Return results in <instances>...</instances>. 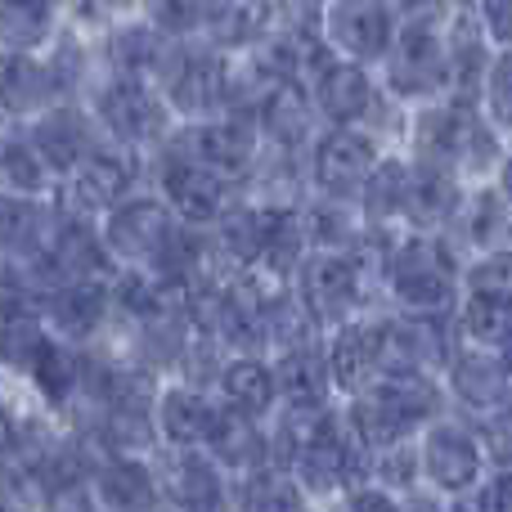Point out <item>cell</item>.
<instances>
[{"mask_svg":"<svg viewBox=\"0 0 512 512\" xmlns=\"http://www.w3.org/2000/svg\"><path fill=\"white\" fill-rule=\"evenodd\" d=\"M113 59L122 68V77L153 81L162 72V63H167V32H158L153 23L122 27L113 41Z\"/></svg>","mask_w":512,"mask_h":512,"instance_id":"obj_36","label":"cell"},{"mask_svg":"<svg viewBox=\"0 0 512 512\" xmlns=\"http://www.w3.org/2000/svg\"><path fill=\"white\" fill-rule=\"evenodd\" d=\"M207 9H212V0H144V18L167 36L198 32L207 23Z\"/></svg>","mask_w":512,"mask_h":512,"instance_id":"obj_41","label":"cell"},{"mask_svg":"<svg viewBox=\"0 0 512 512\" xmlns=\"http://www.w3.org/2000/svg\"><path fill=\"white\" fill-rule=\"evenodd\" d=\"M463 207V189L459 176L432 162H414L405 176V198H400V221H409L414 230H445Z\"/></svg>","mask_w":512,"mask_h":512,"instance_id":"obj_17","label":"cell"},{"mask_svg":"<svg viewBox=\"0 0 512 512\" xmlns=\"http://www.w3.org/2000/svg\"><path fill=\"white\" fill-rule=\"evenodd\" d=\"M459 333L472 346H486V351H508L512 337V306L508 297H486V292H468L459 315Z\"/></svg>","mask_w":512,"mask_h":512,"instance_id":"obj_35","label":"cell"},{"mask_svg":"<svg viewBox=\"0 0 512 512\" xmlns=\"http://www.w3.org/2000/svg\"><path fill=\"white\" fill-rule=\"evenodd\" d=\"M225 68L230 63L221 54H189V59H180L167 81V104L185 122H203V117L225 113Z\"/></svg>","mask_w":512,"mask_h":512,"instance_id":"obj_19","label":"cell"},{"mask_svg":"<svg viewBox=\"0 0 512 512\" xmlns=\"http://www.w3.org/2000/svg\"><path fill=\"white\" fill-rule=\"evenodd\" d=\"M203 445L221 468H234V472H252L270 459V436L256 427L252 414H243V409H234V405L212 409Z\"/></svg>","mask_w":512,"mask_h":512,"instance_id":"obj_22","label":"cell"},{"mask_svg":"<svg viewBox=\"0 0 512 512\" xmlns=\"http://www.w3.org/2000/svg\"><path fill=\"white\" fill-rule=\"evenodd\" d=\"M108 288L104 279H59L41 297V315L59 337H90L104 324Z\"/></svg>","mask_w":512,"mask_h":512,"instance_id":"obj_23","label":"cell"},{"mask_svg":"<svg viewBox=\"0 0 512 512\" xmlns=\"http://www.w3.org/2000/svg\"><path fill=\"white\" fill-rule=\"evenodd\" d=\"M405 176H409V162H400V158H382V162H373L369 180H364V189H360V198H364V216H369L373 230H387L391 221H400Z\"/></svg>","mask_w":512,"mask_h":512,"instance_id":"obj_37","label":"cell"},{"mask_svg":"<svg viewBox=\"0 0 512 512\" xmlns=\"http://www.w3.org/2000/svg\"><path fill=\"white\" fill-rule=\"evenodd\" d=\"M41 342H45L41 310H32V301H27L23 292L5 288L0 292V364H18V369H27V360L36 355Z\"/></svg>","mask_w":512,"mask_h":512,"instance_id":"obj_27","label":"cell"},{"mask_svg":"<svg viewBox=\"0 0 512 512\" xmlns=\"http://www.w3.org/2000/svg\"><path fill=\"white\" fill-rule=\"evenodd\" d=\"M292 477L301 490H315V495H333L346 486V418L337 414H319V423L306 432V441L292 454Z\"/></svg>","mask_w":512,"mask_h":512,"instance_id":"obj_15","label":"cell"},{"mask_svg":"<svg viewBox=\"0 0 512 512\" xmlns=\"http://www.w3.org/2000/svg\"><path fill=\"white\" fill-rule=\"evenodd\" d=\"M333 342H328V387L337 391H360L373 373L382 369V324H333Z\"/></svg>","mask_w":512,"mask_h":512,"instance_id":"obj_20","label":"cell"},{"mask_svg":"<svg viewBox=\"0 0 512 512\" xmlns=\"http://www.w3.org/2000/svg\"><path fill=\"white\" fill-rule=\"evenodd\" d=\"M41 256L59 279H108V274H113V256H108L104 239H99L86 221H63L59 230L45 239Z\"/></svg>","mask_w":512,"mask_h":512,"instance_id":"obj_25","label":"cell"},{"mask_svg":"<svg viewBox=\"0 0 512 512\" xmlns=\"http://www.w3.org/2000/svg\"><path fill=\"white\" fill-rule=\"evenodd\" d=\"M450 387L463 405L481 409H504L508 405V364L504 351H486V346H472V351H450Z\"/></svg>","mask_w":512,"mask_h":512,"instance_id":"obj_21","label":"cell"},{"mask_svg":"<svg viewBox=\"0 0 512 512\" xmlns=\"http://www.w3.org/2000/svg\"><path fill=\"white\" fill-rule=\"evenodd\" d=\"M382 270H387L391 292L405 310H450L459 274H454V256L445 239L427 230L409 234L382 256Z\"/></svg>","mask_w":512,"mask_h":512,"instance_id":"obj_5","label":"cell"},{"mask_svg":"<svg viewBox=\"0 0 512 512\" xmlns=\"http://www.w3.org/2000/svg\"><path fill=\"white\" fill-rule=\"evenodd\" d=\"M72 198H77L81 212H95V207H113L122 203L135 189V176H140V158L131 153L126 140H104L90 144L77 162H72Z\"/></svg>","mask_w":512,"mask_h":512,"instance_id":"obj_11","label":"cell"},{"mask_svg":"<svg viewBox=\"0 0 512 512\" xmlns=\"http://www.w3.org/2000/svg\"><path fill=\"white\" fill-rule=\"evenodd\" d=\"M162 203L185 225H212L216 216H221V207L230 203V180L216 176L203 162L176 153V158H167V167H162Z\"/></svg>","mask_w":512,"mask_h":512,"instance_id":"obj_13","label":"cell"},{"mask_svg":"<svg viewBox=\"0 0 512 512\" xmlns=\"http://www.w3.org/2000/svg\"><path fill=\"white\" fill-rule=\"evenodd\" d=\"M504 225H508V203H504L499 189H490V194H481V203H477V216H472L468 239L477 243V248L504 243Z\"/></svg>","mask_w":512,"mask_h":512,"instance_id":"obj_44","label":"cell"},{"mask_svg":"<svg viewBox=\"0 0 512 512\" xmlns=\"http://www.w3.org/2000/svg\"><path fill=\"white\" fill-rule=\"evenodd\" d=\"M0 180L14 198H32L50 185V167L41 162V153L27 144V135L0 144Z\"/></svg>","mask_w":512,"mask_h":512,"instance_id":"obj_38","label":"cell"},{"mask_svg":"<svg viewBox=\"0 0 512 512\" xmlns=\"http://www.w3.org/2000/svg\"><path fill=\"white\" fill-rule=\"evenodd\" d=\"M418 162H432L445 171H490L504 158V135L486 126V117L472 108V99H450L418 117L414 126Z\"/></svg>","mask_w":512,"mask_h":512,"instance_id":"obj_3","label":"cell"},{"mask_svg":"<svg viewBox=\"0 0 512 512\" xmlns=\"http://www.w3.org/2000/svg\"><path fill=\"white\" fill-rule=\"evenodd\" d=\"M274 373V400L283 405H324L328 400V373L310 346H288L279 364H270Z\"/></svg>","mask_w":512,"mask_h":512,"instance_id":"obj_29","label":"cell"},{"mask_svg":"<svg viewBox=\"0 0 512 512\" xmlns=\"http://www.w3.org/2000/svg\"><path fill=\"white\" fill-rule=\"evenodd\" d=\"M95 486V504L99 508H153L158 504V481L144 463H135L131 454H117L113 463L99 468Z\"/></svg>","mask_w":512,"mask_h":512,"instance_id":"obj_28","label":"cell"},{"mask_svg":"<svg viewBox=\"0 0 512 512\" xmlns=\"http://www.w3.org/2000/svg\"><path fill=\"white\" fill-rule=\"evenodd\" d=\"M27 144L41 153V162L50 167V176H68L72 162L90 149V122L77 108H41L27 131Z\"/></svg>","mask_w":512,"mask_h":512,"instance_id":"obj_24","label":"cell"},{"mask_svg":"<svg viewBox=\"0 0 512 512\" xmlns=\"http://www.w3.org/2000/svg\"><path fill=\"white\" fill-rule=\"evenodd\" d=\"M27 373H32V382L41 387V396L50 400V405H68L81 391V355L50 333H45V342L36 346V355L27 360Z\"/></svg>","mask_w":512,"mask_h":512,"instance_id":"obj_31","label":"cell"},{"mask_svg":"<svg viewBox=\"0 0 512 512\" xmlns=\"http://www.w3.org/2000/svg\"><path fill=\"white\" fill-rule=\"evenodd\" d=\"M306 504V490L288 477V468H252V477L243 481V508H256V512H292Z\"/></svg>","mask_w":512,"mask_h":512,"instance_id":"obj_40","label":"cell"},{"mask_svg":"<svg viewBox=\"0 0 512 512\" xmlns=\"http://www.w3.org/2000/svg\"><path fill=\"white\" fill-rule=\"evenodd\" d=\"M207 423H212V405L203 400V391H194V387H167L158 396L153 427L162 432V441H167V445H203Z\"/></svg>","mask_w":512,"mask_h":512,"instance_id":"obj_30","label":"cell"},{"mask_svg":"<svg viewBox=\"0 0 512 512\" xmlns=\"http://www.w3.org/2000/svg\"><path fill=\"white\" fill-rule=\"evenodd\" d=\"M445 5H427L409 14L405 27H396L387 59V81L400 99H423L450 86V59H445Z\"/></svg>","mask_w":512,"mask_h":512,"instance_id":"obj_4","label":"cell"},{"mask_svg":"<svg viewBox=\"0 0 512 512\" xmlns=\"http://www.w3.org/2000/svg\"><path fill=\"white\" fill-rule=\"evenodd\" d=\"M185 158L203 162L225 180H243L261 158V126L252 113H216L203 122H189Z\"/></svg>","mask_w":512,"mask_h":512,"instance_id":"obj_7","label":"cell"},{"mask_svg":"<svg viewBox=\"0 0 512 512\" xmlns=\"http://www.w3.org/2000/svg\"><path fill=\"white\" fill-rule=\"evenodd\" d=\"M221 396L225 405L243 409L252 418H265L274 405V373L256 355H239V360L221 364Z\"/></svg>","mask_w":512,"mask_h":512,"instance_id":"obj_33","label":"cell"},{"mask_svg":"<svg viewBox=\"0 0 512 512\" xmlns=\"http://www.w3.org/2000/svg\"><path fill=\"white\" fill-rule=\"evenodd\" d=\"M274 207H221V256H230L234 265H252L256 252H261L265 234L274 225Z\"/></svg>","mask_w":512,"mask_h":512,"instance_id":"obj_34","label":"cell"},{"mask_svg":"<svg viewBox=\"0 0 512 512\" xmlns=\"http://www.w3.org/2000/svg\"><path fill=\"white\" fill-rule=\"evenodd\" d=\"M324 45L342 50L355 63H378L396 36V9L387 0H324L319 14Z\"/></svg>","mask_w":512,"mask_h":512,"instance_id":"obj_8","label":"cell"},{"mask_svg":"<svg viewBox=\"0 0 512 512\" xmlns=\"http://www.w3.org/2000/svg\"><path fill=\"white\" fill-rule=\"evenodd\" d=\"M306 99L324 122L351 126L373 108V81H369V72H364V63L328 54V59L306 77Z\"/></svg>","mask_w":512,"mask_h":512,"instance_id":"obj_12","label":"cell"},{"mask_svg":"<svg viewBox=\"0 0 512 512\" xmlns=\"http://www.w3.org/2000/svg\"><path fill=\"white\" fill-rule=\"evenodd\" d=\"M68 86V77L59 72V63H41L36 54L14 50L0 63V108L9 117H36L41 108L54 104V95Z\"/></svg>","mask_w":512,"mask_h":512,"instance_id":"obj_18","label":"cell"},{"mask_svg":"<svg viewBox=\"0 0 512 512\" xmlns=\"http://www.w3.org/2000/svg\"><path fill=\"white\" fill-rule=\"evenodd\" d=\"M436 409H441V387L427 369H378L355 391L346 423L369 450H382L409 441L423 423H432Z\"/></svg>","mask_w":512,"mask_h":512,"instance_id":"obj_1","label":"cell"},{"mask_svg":"<svg viewBox=\"0 0 512 512\" xmlns=\"http://www.w3.org/2000/svg\"><path fill=\"white\" fill-rule=\"evenodd\" d=\"M14 432H18V423L9 418L5 400H0V454H14Z\"/></svg>","mask_w":512,"mask_h":512,"instance_id":"obj_46","label":"cell"},{"mask_svg":"<svg viewBox=\"0 0 512 512\" xmlns=\"http://www.w3.org/2000/svg\"><path fill=\"white\" fill-rule=\"evenodd\" d=\"M99 122L113 131V140L126 144H149L167 131V104L149 90L140 77H117L113 86L99 95Z\"/></svg>","mask_w":512,"mask_h":512,"instance_id":"obj_14","label":"cell"},{"mask_svg":"<svg viewBox=\"0 0 512 512\" xmlns=\"http://www.w3.org/2000/svg\"><path fill=\"white\" fill-rule=\"evenodd\" d=\"M99 239H104V248L117 265H149V270H167L180 274V279L189 274L198 252V243L180 234L171 207L158 203V198H131V203L122 198V203H113Z\"/></svg>","mask_w":512,"mask_h":512,"instance_id":"obj_2","label":"cell"},{"mask_svg":"<svg viewBox=\"0 0 512 512\" xmlns=\"http://www.w3.org/2000/svg\"><path fill=\"white\" fill-rule=\"evenodd\" d=\"M481 104H486V117L499 135L508 131V54L495 50L486 77H481Z\"/></svg>","mask_w":512,"mask_h":512,"instance_id":"obj_42","label":"cell"},{"mask_svg":"<svg viewBox=\"0 0 512 512\" xmlns=\"http://www.w3.org/2000/svg\"><path fill=\"white\" fill-rule=\"evenodd\" d=\"M427 5H454V0H427Z\"/></svg>","mask_w":512,"mask_h":512,"instance_id":"obj_48","label":"cell"},{"mask_svg":"<svg viewBox=\"0 0 512 512\" xmlns=\"http://www.w3.org/2000/svg\"><path fill=\"white\" fill-rule=\"evenodd\" d=\"M203 27L216 50L252 45L256 36H265V27H270V0H212Z\"/></svg>","mask_w":512,"mask_h":512,"instance_id":"obj_32","label":"cell"},{"mask_svg":"<svg viewBox=\"0 0 512 512\" xmlns=\"http://www.w3.org/2000/svg\"><path fill=\"white\" fill-rule=\"evenodd\" d=\"M50 36V5L41 0H0V45L32 50Z\"/></svg>","mask_w":512,"mask_h":512,"instance_id":"obj_39","label":"cell"},{"mask_svg":"<svg viewBox=\"0 0 512 512\" xmlns=\"http://www.w3.org/2000/svg\"><path fill=\"white\" fill-rule=\"evenodd\" d=\"M423 450H418V468H423L427 486H436L441 495H463L481 481L486 459L477 450V436L459 423H423Z\"/></svg>","mask_w":512,"mask_h":512,"instance_id":"obj_10","label":"cell"},{"mask_svg":"<svg viewBox=\"0 0 512 512\" xmlns=\"http://www.w3.org/2000/svg\"><path fill=\"white\" fill-rule=\"evenodd\" d=\"M373 162H378V149H373L369 135L351 131V126H333V131L315 144L310 176H315V189L324 198H333V203H351V198H360Z\"/></svg>","mask_w":512,"mask_h":512,"instance_id":"obj_9","label":"cell"},{"mask_svg":"<svg viewBox=\"0 0 512 512\" xmlns=\"http://www.w3.org/2000/svg\"><path fill=\"white\" fill-rule=\"evenodd\" d=\"M463 288H468V292H486V297H508V252L481 256V261L468 270Z\"/></svg>","mask_w":512,"mask_h":512,"instance_id":"obj_45","label":"cell"},{"mask_svg":"<svg viewBox=\"0 0 512 512\" xmlns=\"http://www.w3.org/2000/svg\"><path fill=\"white\" fill-rule=\"evenodd\" d=\"M5 288H14V270H5V265H0V292Z\"/></svg>","mask_w":512,"mask_h":512,"instance_id":"obj_47","label":"cell"},{"mask_svg":"<svg viewBox=\"0 0 512 512\" xmlns=\"http://www.w3.org/2000/svg\"><path fill=\"white\" fill-rule=\"evenodd\" d=\"M477 450L486 463H495L499 472H508L512 463V450H508V405L504 409H490V414H481V427L477 432Z\"/></svg>","mask_w":512,"mask_h":512,"instance_id":"obj_43","label":"cell"},{"mask_svg":"<svg viewBox=\"0 0 512 512\" xmlns=\"http://www.w3.org/2000/svg\"><path fill=\"white\" fill-rule=\"evenodd\" d=\"M153 481H158V495H167L180 508H221L225 504L221 468L198 445H171V454L162 459Z\"/></svg>","mask_w":512,"mask_h":512,"instance_id":"obj_16","label":"cell"},{"mask_svg":"<svg viewBox=\"0 0 512 512\" xmlns=\"http://www.w3.org/2000/svg\"><path fill=\"white\" fill-rule=\"evenodd\" d=\"M297 297L319 328H333L360 306V261L351 252L315 248L297 261Z\"/></svg>","mask_w":512,"mask_h":512,"instance_id":"obj_6","label":"cell"},{"mask_svg":"<svg viewBox=\"0 0 512 512\" xmlns=\"http://www.w3.org/2000/svg\"><path fill=\"white\" fill-rule=\"evenodd\" d=\"M252 117H256V126H261V140H274L279 149H297L310 131L306 86H301V81H279V86H270Z\"/></svg>","mask_w":512,"mask_h":512,"instance_id":"obj_26","label":"cell"}]
</instances>
